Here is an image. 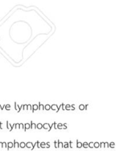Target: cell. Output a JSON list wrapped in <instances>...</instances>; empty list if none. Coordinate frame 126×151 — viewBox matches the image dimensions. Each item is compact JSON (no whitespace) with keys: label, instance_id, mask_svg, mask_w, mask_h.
<instances>
[{"label":"cell","instance_id":"1","mask_svg":"<svg viewBox=\"0 0 126 151\" xmlns=\"http://www.w3.org/2000/svg\"><path fill=\"white\" fill-rule=\"evenodd\" d=\"M77 147H78V148H81V147H82V143L78 142V141L77 142Z\"/></svg>","mask_w":126,"mask_h":151},{"label":"cell","instance_id":"2","mask_svg":"<svg viewBox=\"0 0 126 151\" xmlns=\"http://www.w3.org/2000/svg\"><path fill=\"white\" fill-rule=\"evenodd\" d=\"M63 147H64V148H68V147H69V143H68V142L63 143Z\"/></svg>","mask_w":126,"mask_h":151},{"label":"cell","instance_id":"3","mask_svg":"<svg viewBox=\"0 0 126 151\" xmlns=\"http://www.w3.org/2000/svg\"><path fill=\"white\" fill-rule=\"evenodd\" d=\"M27 147H28V148H30V147H32V144L31 142H28L27 144L26 145Z\"/></svg>","mask_w":126,"mask_h":151},{"label":"cell","instance_id":"4","mask_svg":"<svg viewBox=\"0 0 126 151\" xmlns=\"http://www.w3.org/2000/svg\"><path fill=\"white\" fill-rule=\"evenodd\" d=\"M94 147H96V148H97V147H100V143H94Z\"/></svg>","mask_w":126,"mask_h":151},{"label":"cell","instance_id":"5","mask_svg":"<svg viewBox=\"0 0 126 151\" xmlns=\"http://www.w3.org/2000/svg\"><path fill=\"white\" fill-rule=\"evenodd\" d=\"M88 147H91V148H92V147H94V143H92V142L88 143Z\"/></svg>","mask_w":126,"mask_h":151},{"label":"cell","instance_id":"6","mask_svg":"<svg viewBox=\"0 0 126 151\" xmlns=\"http://www.w3.org/2000/svg\"><path fill=\"white\" fill-rule=\"evenodd\" d=\"M82 147H84V148H86V147H88V143L85 142V143H84V144H82Z\"/></svg>","mask_w":126,"mask_h":151},{"label":"cell","instance_id":"7","mask_svg":"<svg viewBox=\"0 0 126 151\" xmlns=\"http://www.w3.org/2000/svg\"><path fill=\"white\" fill-rule=\"evenodd\" d=\"M45 146H46V143L42 142V143H41V146H40V147H41V148H44V147H45Z\"/></svg>","mask_w":126,"mask_h":151},{"label":"cell","instance_id":"8","mask_svg":"<svg viewBox=\"0 0 126 151\" xmlns=\"http://www.w3.org/2000/svg\"><path fill=\"white\" fill-rule=\"evenodd\" d=\"M109 147H111L112 148H114V142L110 143V145H109Z\"/></svg>","mask_w":126,"mask_h":151},{"label":"cell","instance_id":"9","mask_svg":"<svg viewBox=\"0 0 126 151\" xmlns=\"http://www.w3.org/2000/svg\"><path fill=\"white\" fill-rule=\"evenodd\" d=\"M109 147V145L108 144L107 142L104 143V147H105V148H107V147Z\"/></svg>","mask_w":126,"mask_h":151},{"label":"cell","instance_id":"10","mask_svg":"<svg viewBox=\"0 0 126 151\" xmlns=\"http://www.w3.org/2000/svg\"><path fill=\"white\" fill-rule=\"evenodd\" d=\"M21 147H25V144L24 142H22V144H21Z\"/></svg>","mask_w":126,"mask_h":151},{"label":"cell","instance_id":"11","mask_svg":"<svg viewBox=\"0 0 126 151\" xmlns=\"http://www.w3.org/2000/svg\"><path fill=\"white\" fill-rule=\"evenodd\" d=\"M55 147H58V143L55 142Z\"/></svg>","mask_w":126,"mask_h":151}]
</instances>
